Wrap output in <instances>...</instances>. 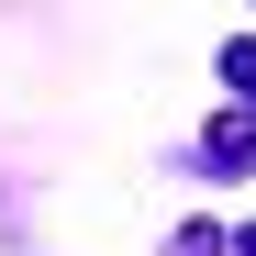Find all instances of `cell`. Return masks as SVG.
Returning a JSON list of instances; mask_svg holds the SVG:
<instances>
[{
	"mask_svg": "<svg viewBox=\"0 0 256 256\" xmlns=\"http://www.w3.org/2000/svg\"><path fill=\"white\" fill-rule=\"evenodd\" d=\"M223 90H234V100H256V34H234V45H223Z\"/></svg>",
	"mask_w": 256,
	"mask_h": 256,
	"instance_id": "6da1fadb",
	"label": "cell"
},
{
	"mask_svg": "<svg viewBox=\"0 0 256 256\" xmlns=\"http://www.w3.org/2000/svg\"><path fill=\"white\" fill-rule=\"evenodd\" d=\"M234 256H256V223H245V234H234Z\"/></svg>",
	"mask_w": 256,
	"mask_h": 256,
	"instance_id": "7a4b0ae2",
	"label": "cell"
}]
</instances>
